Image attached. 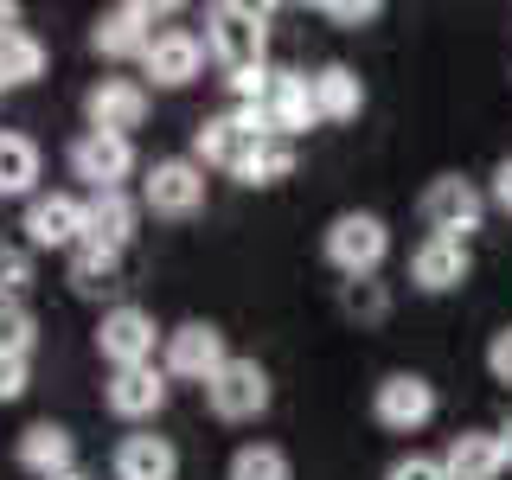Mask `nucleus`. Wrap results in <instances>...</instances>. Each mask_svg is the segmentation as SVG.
I'll return each instance as SVG.
<instances>
[{
    "mask_svg": "<svg viewBox=\"0 0 512 480\" xmlns=\"http://www.w3.org/2000/svg\"><path fill=\"white\" fill-rule=\"evenodd\" d=\"M500 448H506V468H512V423L500 429Z\"/></svg>",
    "mask_w": 512,
    "mask_h": 480,
    "instance_id": "nucleus-36",
    "label": "nucleus"
},
{
    "mask_svg": "<svg viewBox=\"0 0 512 480\" xmlns=\"http://www.w3.org/2000/svg\"><path fill=\"white\" fill-rule=\"evenodd\" d=\"M71 173H77L90 192H122L128 173H135V141H128V135H96V128H84V135L71 141Z\"/></svg>",
    "mask_w": 512,
    "mask_h": 480,
    "instance_id": "nucleus-10",
    "label": "nucleus"
},
{
    "mask_svg": "<svg viewBox=\"0 0 512 480\" xmlns=\"http://www.w3.org/2000/svg\"><path fill=\"white\" fill-rule=\"evenodd\" d=\"M26 359H0V404H20L26 397Z\"/></svg>",
    "mask_w": 512,
    "mask_h": 480,
    "instance_id": "nucleus-34",
    "label": "nucleus"
},
{
    "mask_svg": "<svg viewBox=\"0 0 512 480\" xmlns=\"http://www.w3.org/2000/svg\"><path fill=\"white\" fill-rule=\"evenodd\" d=\"M135 224H141V199H128V192H90L84 199V244L128 250Z\"/></svg>",
    "mask_w": 512,
    "mask_h": 480,
    "instance_id": "nucleus-18",
    "label": "nucleus"
},
{
    "mask_svg": "<svg viewBox=\"0 0 512 480\" xmlns=\"http://www.w3.org/2000/svg\"><path fill=\"white\" fill-rule=\"evenodd\" d=\"M269 372L256 359H224L218 365V378L205 384V404H212L218 423H256V416L269 410Z\"/></svg>",
    "mask_w": 512,
    "mask_h": 480,
    "instance_id": "nucleus-6",
    "label": "nucleus"
},
{
    "mask_svg": "<svg viewBox=\"0 0 512 480\" xmlns=\"http://www.w3.org/2000/svg\"><path fill=\"white\" fill-rule=\"evenodd\" d=\"M487 372L500 378V384H512V327H500V333L487 340Z\"/></svg>",
    "mask_w": 512,
    "mask_h": 480,
    "instance_id": "nucleus-33",
    "label": "nucleus"
},
{
    "mask_svg": "<svg viewBox=\"0 0 512 480\" xmlns=\"http://www.w3.org/2000/svg\"><path fill=\"white\" fill-rule=\"evenodd\" d=\"M205 52H212L224 71H263V52H269V13L263 7H237V0H224V7L205 13Z\"/></svg>",
    "mask_w": 512,
    "mask_h": 480,
    "instance_id": "nucleus-1",
    "label": "nucleus"
},
{
    "mask_svg": "<svg viewBox=\"0 0 512 480\" xmlns=\"http://www.w3.org/2000/svg\"><path fill=\"white\" fill-rule=\"evenodd\" d=\"M493 205H500V212H512V154L493 167Z\"/></svg>",
    "mask_w": 512,
    "mask_h": 480,
    "instance_id": "nucleus-35",
    "label": "nucleus"
},
{
    "mask_svg": "<svg viewBox=\"0 0 512 480\" xmlns=\"http://www.w3.org/2000/svg\"><path fill=\"white\" fill-rule=\"evenodd\" d=\"M340 308H346V314H359V320H378V314H384V295H378V282H372V276H359V282H346V295H340Z\"/></svg>",
    "mask_w": 512,
    "mask_h": 480,
    "instance_id": "nucleus-30",
    "label": "nucleus"
},
{
    "mask_svg": "<svg viewBox=\"0 0 512 480\" xmlns=\"http://www.w3.org/2000/svg\"><path fill=\"white\" fill-rule=\"evenodd\" d=\"M205 205V167L199 160H154L141 180V212L154 218H192Z\"/></svg>",
    "mask_w": 512,
    "mask_h": 480,
    "instance_id": "nucleus-9",
    "label": "nucleus"
},
{
    "mask_svg": "<svg viewBox=\"0 0 512 480\" xmlns=\"http://www.w3.org/2000/svg\"><path fill=\"white\" fill-rule=\"evenodd\" d=\"M372 416H378L384 429H397V436H410V429H423L429 416H436V384L416 378V372H391V378H378V391H372Z\"/></svg>",
    "mask_w": 512,
    "mask_h": 480,
    "instance_id": "nucleus-11",
    "label": "nucleus"
},
{
    "mask_svg": "<svg viewBox=\"0 0 512 480\" xmlns=\"http://www.w3.org/2000/svg\"><path fill=\"white\" fill-rule=\"evenodd\" d=\"M141 64H148V77H154L160 90H186L192 77L205 71V39L192 26H160L154 45L141 52Z\"/></svg>",
    "mask_w": 512,
    "mask_h": 480,
    "instance_id": "nucleus-13",
    "label": "nucleus"
},
{
    "mask_svg": "<svg viewBox=\"0 0 512 480\" xmlns=\"http://www.w3.org/2000/svg\"><path fill=\"white\" fill-rule=\"evenodd\" d=\"M116 276H122V250H103V244L71 250V288L77 295H103V288H116Z\"/></svg>",
    "mask_w": 512,
    "mask_h": 480,
    "instance_id": "nucleus-25",
    "label": "nucleus"
},
{
    "mask_svg": "<svg viewBox=\"0 0 512 480\" xmlns=\"http://www.w3.org/2000/svg\"><path fill=\"white\" fill-rule=\"evenodd\" d=\"M32 186H39V141L0 128V199H32Z\"/></svg>",
    "mask_w": 512,
    "mask_h": 480,
    "instance_id": "nucleus-23",
    "label": "nucleus"
},
{
    "mask_svg": "<svg viewBox=\"0 0 512 480\" xmlns=\"http://www.w3.org/2000/svg\"><path fill=\"white\" fill-rule=\"evenodd\" d=\"M84 116H90L96 135H128V128H141V116H148V90L135 77H103L84 96Z\"/></svg>",
    "mask_w": 512,
    "mask_h": 480,
    "instance_id": "nucleus-16",
    "label": "nucleus"
},
{
    "mask_svg": "<svg viewBox=\"0 0 512 480\" xmlns=\"http://www.w3.org/2000/svg\"><path fill=\"white\" fill-rule=\"evenodd\" d=\"M327 20H340V26H372L378 20V0H327Z\"/></svg>",
    "mask_w": 512,
    "mask_h": 480,
    "instance_id": "nucleus-32",
    "label": "nucleus"
},
{
    "mask_svg": "<svg viewBox=\"0 0 512 480\" xmlns=\"http://www.w3.org/2000/svg\"><path fill=\"white\" fill-rule=\"evenodd\" d=\"M231 480H288V455L276 442H244L231 455Z\"/></svg>",
    "mask_w": 512,
    "mask_h": 480,
    "instance_id": "nucleus-26",
    "label": "nucleus"
},
{
    "mask_svg": "<svg viewBox=\"0 0 512 480\" xmlns=\"http://www.w3.org/2000/svg\"><path fill=\"white\" fill-rule=\"evenodd\" d=\"M32 288V256L26 250H0V308H20Z\"/></svg>",
    "mask_w": 512,
    "mask_h": 480,
    "instance_id": "nucleus-29",
    "label": "nucleus"
},
{
    "mask_svg": "<svg viewBox=\"0 0 512 480\" xmlns=\"http://www.w3.org/2000/svg\"><path fill=\"white\" fill-rule=\"evenodd\" d=\"M32 346H39V320L32 308H0V359H32Z\"/></svg>",
    "mask_w": 512,
    "mask_h": 480,
    "instance_id": "nucleus-28",
    "label": "nucleus"
},
{
    "mask_svg": "<svg viewBox=\"0 0 512 480\" xmlns=\"http://www.w3.org/2000/svg\"><path fill=\"white\" fill-rule=\"evenodd\" d=\"M288 173H295V148H288V141H263V148L244 160L237 180L244 186H276V180H288Z\"/></svg>",
    "mask_w": 512,
    "mask_h": 480,
    "instance_id": "nucleus-27",
    "label": "nucleus"
},
{
    "mask_svg": "<svg viewBox=\"0 0 512 480\" xmlns=\"http://www.w3.org/2000/svg\"><path fill=\"white\" fill-rule=\"evenodd\" d=\"M167 340V333L154 327L148 308H109L103 320H96V352L109 359V372H128V365H154V346Z\"/></svg>",
    "mask_w": 512,
    "mask_h": 480,
    "instance_id": "nucleus-8",
    "label": "nucleus"
},
{
    "mask_svg": "<svg viewBox=\"0 0 512 480\" xmlns=\"http://www.w3.org/2000/svg\"><path fill=\"white\" fill-rule=\"evenodd\" d=\"M244 109L256 116V128H263L269 141H288V148H295V135H308V128L320 122L314 116V96H308V77H301V71H269L263 90H256Z\"/></svg>",
    "mask_w": 512,
    "mask_h": 480,
    "instance_id": "nucleus-2",
    "label": "nucleus"
},
{
    "mask_svg": "<svg viewBox=\"0 0 512 480\" xmlns=\"http://www.w3.org/2000/svg\"><path fill=\"white\" fill-rule=\"evenodd\" d=\"M103 404H109V416H122V423H148V416L167 410V372H160V365H128V372H109Z\"/></svg>",
    "mask_w": 512,
    "mask_h": 480,
    "instance_id": "nucleus-15",
    "label": "nucleus"
},
{
    "mask_svg": "<svg viewBox=\"0 0 512 480\" xmlns=\"http://www.w3.org/2000/svg\"><path fill=\"white\" fill-rule=\"evenodd\" d=\"M480 218H487V192H480L474 180H461V173L429 180V192H423V224H429V237L468 244V231H480Z\"/></svg>",
    "mask_w": 512,
    "mask_h": 480,
    "instance_id": "nucleus-4",
    "label": "nucleus"
},
{
    "mask_svg": "<svg viewBox=\"0 0 512 480\" xmlns=\"http://www.w3.org/2000/svg\"><path fill=\"white\" fill-rule=\"evenodd\" d=\"M442 468H448V480H500L506 474V448H500L493 429H468V436L448 442Z\"/></svg>",
    "mask_w": 512,
    "mask_h": 480,
    "instance_id": "nucleus-21",
    "label": "nucleus"
},
{
    "mask_svg": "<svg viewBox=\"0 0 512 480\" xmlns=\"http://www.w3.org/2000/svg\"><path fill=\"white\" fill-rule=\"evenodd\" d=\"M308 96H314V116L320 122H352L365 109V84H359V71H346V64L314 71L308 77Z\"/></svg>",
    "mask_w": 512,
    "mask_h": 480,
    "instance_id": "nucleus-22",
    "label": "nucleus"
},
{
    "mask_svg": "<svg viewBox=\"0 0 512 480\" xmlns=\"http://www.w3.org/2000/svg\"><path fill=\"white\" fill-rule=\"evenodd\" d=\"M263 128H256V116L244 103L237 109H224V116H212V122H199V135H192V154H199V167H224L237 180V173H244V160L263 148Z\"/></svg>",
    "mask_w": 512,
    "mask_h": 480,
    "instance_id": "nucleus-5",
    "label": "nucleus"
},
{
    "mask_svg": "<svg viewBox=\"0 0 512 480\" xmlns=\"http://www.w3.org/2000/svg\"><path fill=\"white\" fill-rule=\"evenodd\" d=\"M224 359H231V352H224V333L212 320H186V327H173L167 340H160V372L186 378V384H212Z\"/></svg>",
    "mask_w": 512,
    "mask_h": 480,
    "instance_id": "nucleus-7",
    "label": "nucleus"
},
{
    "mask_svg": "<svg viewBox=\"0 0 512 480\" xmlns=\"http://www.w3.org/2000/svg\"><path fill=\"white\" fill-rule=\"evenodd\" d=\"M116 480H180V448L167 436H148V429H135V436L116 442Z\"/></svg>",
    "mask_w": 512,
    "mask_h": 480,
    "instance_id": "nucleus-19",
    "label": "nucleus"
},
{
    "mask_svg": "<svg viewBox=\"0 0 512 480\" xmlns=\"http://www.w3.org/2000/svg\"><path fill=\"white\" fill-rule=\"evenodd\" d=\"M13 455H20V468L39 474V480L77 468V442H71V429H64V423H32V429H20V448H13Z\"/></svg>",
    "mask_w": 512,
    "mask_h": 480,
    "instance_id": "nucleus-20",
    "label": "nucleus"
},
{
    "mask_svg": "<svg viewBox=\"0 0 512 480\" xmlns=\"http://www.w3.org/2000/svg\"><path fill=\"white\" fill-rule=\"evenodd\" d=\"M52 480H84V474H77V468H64V474H52Z\"/></svg>",
    "mask_w": 512,
    "mask_h": 480,
    "instance_id": "nucleus-37",
    "label": "nucleus"
},
{
    "mask_svg": "<svg viewBox=\"0 0 512 480\" xmlns=\"http://www.w3.org/2000/svg\"><path fill=\"white\" fill-rule=\"evenodd\" d=\"M474 276V256L468 244H448V237H423L410 256V282L423 288V295H448V288H461Z\"/></svg>",
    "mask_w": 512,
    "mask_h": 480,
    "instance_id": "nucleus-17",
    "label": "nucleus"
},
{
    "mask_svg": "<svg viewBox=\"0 0 512 480\" xmlns=\"http://www.w3.org/2000/svg\"><path fill=\"white\" fill-rule=\"evenodd\" d=\"M45 77V45L32 32H0V90H26Z\"/></svg>",
    "mask_w": 512,
    "mask_h": 480,
    "instance_id": "nucleus-24",
    "label": "nucleus"
},
{
    "mask_svg": "<svg viewBox=\"0 0 512 480\" xmlns=\"http://www.w3.org/2000/svg\"><path fill=\"white\" fill-rule=\"evenodd\" d=\"M391 256V231H384L378 212H340L327 224V263L340 269V276H372V269Z\"/></svg>",
    "mask_w": 512,
    "mask_h": 480,
    "instance_id": "nucleus-3",
    "label": "nucleus"
},
{
    "mask_svg": "<svg viewBox=\"0 0 512 480\" xmlns=\"http://www.w3.org/2000/svg\"><path fill=\"white\" fill-rule=\"evenodd\" d=\"M384 480H448V468H442V455H404V461H391Z\"/></svg>",
    "mask_w": 512,
    "mask_h": 480,
    "instance_id": "nucleus-31",
    "label": "nucleus"
},
{
    "mask_svg": "<svg viewBox=\"0 0 512 480\" xmlns=\"http://www.w3.org/2000/svg\"><path fill=\"white\" fill-rule=\"evenodd\" d=\"M154 20H160V7H148V0H122V7H109L103 20L90 26V45L103 58H141L154 45V32H160Z\"/></svg>",
    "mask_w": 512,
    "mask_h": 480,
    "instance_id": "nucleus-14",
    "label": "nucleus"
},
{
    "mask_svg": "<svg viewBox=\"0 0 512 480\" xmlns=\"http://www.w3.org/2000/svg\"><path fill=\"white\" fill-rule=\"evenodd\" d=\"M26 244L32 250H77L84 244V199H71V192H32Z\"/></svg>",
    "mask_w": 512,
    "mask_h": 480,
    "instance_id": "nucleus-12",
    "label": "nucleus"
}]
</instances>
